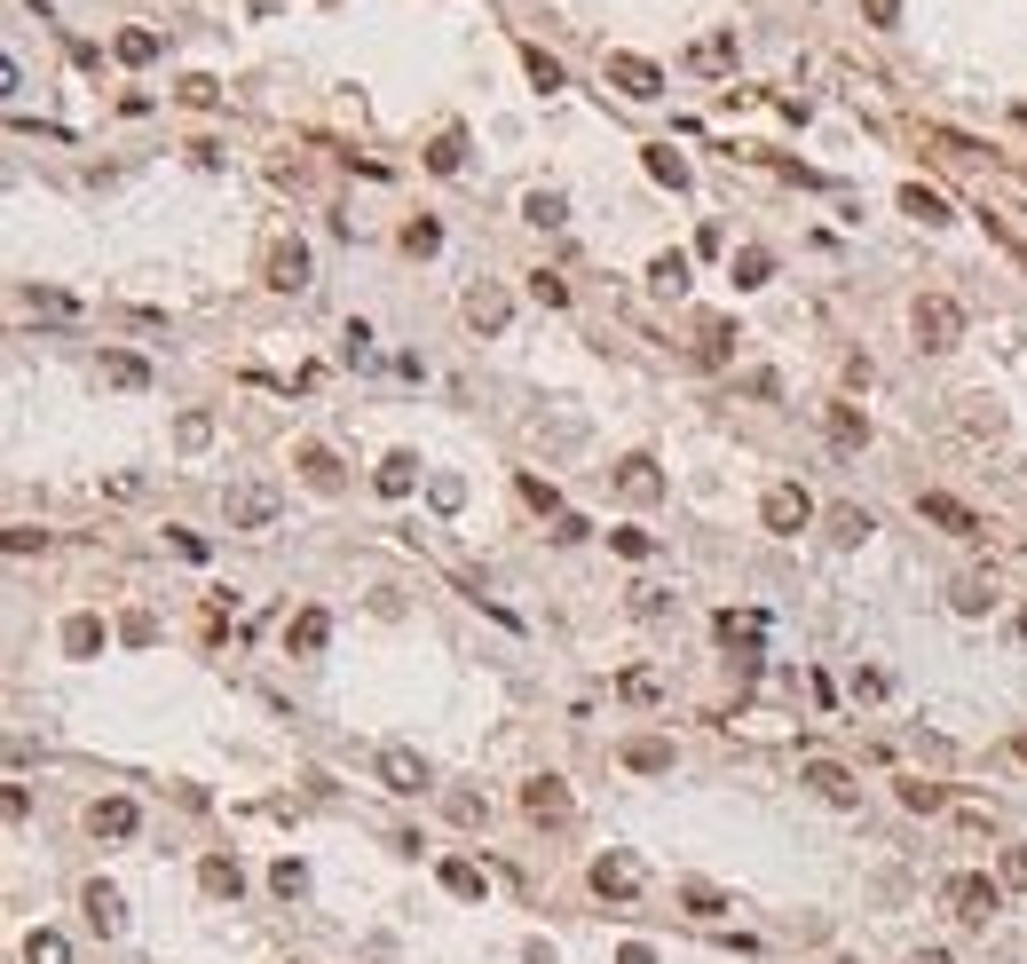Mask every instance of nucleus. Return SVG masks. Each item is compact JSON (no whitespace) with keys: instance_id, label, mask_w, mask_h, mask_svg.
Here are the masks:
<instances>
[{"instance_id":"7ed1b4c3","label":"nucleus","mask_w":1027,"mask_h":964,"mask_svg":"<svg viewBox=\"0 0 1027 964\" xmlns=\"http://www.w3.org/2000/svg\"><path fill=\"white\" fill-rule=\"evenodd\" d=\"M759 522L775 529V538H799V529L814 522V498L799 483H767V498H759Z\"/></svg>"},{"instance_id":"f8f14e48","label":"nucleus","mask_w":1027,"mask_h":964,"mask_svg":"<svg viewBox=\"0 0 1027 964\" xmlns=\"http://www.w3.org/2000/svg\"><path fill=\"white\" fill-rule=\"evenodd\" d=\"M458 309H467V324H475V332H506V324H514L506 285H467V301H458Z\"/></svg>"},{"instance_id":"4468645a","label":"nucleus","mask_w":1027,"mask_h":964,"mask_svg":"<svg viewBox=\"0 0 1027 964\" xmlns=\"http://www.w3.org/2000/svg\"><path fill=\"white\" fill-rule=\"evenodd\" d=\"M617 490L633 498V507H648V498H665V475H656V459H648V451L617 459Z\"/></svg>"},{"instance_id":"ea45409f","label":"nucleus","mask_w":1027,"mask_h":964,"mask_svg":"<svg viewBox=\"0 0 1027 964\" xmlns=\"http://www.w3.org/2000/svg\"><path fill=\"white\" fill-rule=\"evenodd\" d=\"M529 301L538 309H570V285H561L553 270H529Z\"/></svg>"},{"instance_id":"20e7f679","label":"nucleus","mask_w":1027,"mask_h":964,"mask_svg":"<svg viewBox=\"0 0 1027 964\" xmlns=\"http://www.w3.org/2000/svg\"><path fill=\"white\" fill-rule=\"evenodd\" d=\"M261 277H270L277 293H309V285H317V261H309L301 238H277L270 253H261Z\"/></svg>"},{"instance_id":"37998d69","label":"nucleus","mask_w":1027,"mask_h":964,"mask_svg":"<svg viewBox=\"0 0 1027 964\" xmlns=\"http://www.w3.org/2000/svg\"><path fill=\"white\" fill-rule=\"evenodd\" d=\"M522 63H529V87H538V95H553V87H561V63H553L546 48H522Z\"/></svg>"},{"instance_id":"4c0bfd02","label":"nucleus","mask_w":1027,"mask_h":964,"mask_svg":"<svg viewBox=\"0 0 1027 964\" xmlns=\"http://www.w3.org/2000/svg\"><path fill=\"white\" fill-rule=\"evenodd\" d=\"M24 964H72V941L40 925V933H24Z\"/></svg>"},{"instance_id":"0eeeda50","label":"nucleus","mask_w":1027,"mask_h":964,"mask_svg":"<svg viewBox=\"0 0 1027 964\" xmlns=\"http://www.w3.org/2000/svg\"><path fill=\"white\" fill-rule=\"evenodd\" d=\"M585 878H593V893H601V902H641V861L624 854V846H609Z\"/></svg>"},{"instance_id":"c03bdc74","label":"nucleus","mask_w":1027,"mask_h":964,"mask_svg":"<svg viewBox=\"0 0 1027 964\" xmlns=\"http://www.w3.org/2000/svg\"><path fill=\"white\" fill-rule=\"evenodd\" d=\"M617 688H624V704H656V688H665V680H656L648 664H633V673H624Z\"/></svg>"},{"instance_id":"c756f323","label":"nucleus","mask_w":1027,"mask_h":964,"mask_svg":"<svg viewBox=\"0 0 1027 964\" xmlns=\"http://www.w3.org/2000/svg\"><path fill=\"white\" fill-rule=\"evenodd\" d=\"M641 166H648V175L665 182V190H688V158H680L672 143H648V151H641Z\"/></svg>"},{"instance_id":"5fc2aeb1","label":"nucleus","mask_w":1027,"mask_h":964,"mask_svg":"<svg viewBox=\"0 0 1027 964\" xmlns=\"http://www.w3.org/2000/svg\"><path fill=\"white\" fill-rule=\"evenodd\" d=\"M861 16H870L877 32H893V24H901V0H861Z\"/></svg>"},{"instance_id":"de8ad7c7","label":"nucleus","mask_w":1027,"mask_h":964,"mask_svg":"<svg viewBox=\"0 0 1027 964\" xmlns=\"http://www.w3.org/2000/svg\"><path fill=\"white\" fill-rule=\"evenodd\" d=\"M427 498H435V514H458V507H467V483H458V475H435V483H427Z\"/></svg>"},{"instance_id":"f3484780","label":"nucleus","mask_w":1027,"mask_h":964,"mask_svg":"<svg viewBox=\"0 0 1027 964\" xmlns=\"http://www.w3.org/2000/svg\"><path fill=\"white\" fill-rule=\"evenodd\" d=\"M292 467H301V483H309V490H324V498L348 483V475H341V459L324 451V443H301V451H292Z\"/></svg>"},{"instance_id":"864d4df0","label":"nucleus","mask_w":1027,"mask_h":964,"mask_svg":"<svg viewBox=\"0 0 1027 964\" xmlns=\"http://www.w3.org/2000/svg\"><path fill=\"white\" fill-rule=\"evenodd\" d=\"M490 799H475V790H451V822H482Z\"/></svg>"},{"instance_id":"6e6d98bb","label":"nucleus","mask_w":1027,"mask_h":964,"mask_svg":"<svg viewBox=\"0 0 1027 964\" xmlns=\"http://www.w3.org/2000/svg\"><path fill=\"white\" fill-rule=\"evenodd\" d=\"M1004 885L1027 893V846H1004Z\"/></svg>"},{"instance_id":"393cba45","label":"nucleus","mask_w":1027,"mask_h":964,"mask_svg":"<svg viewBox=\"0 0 1027 964\" xmlns=\"http://www.w3.org/2000/svg\"><path fill=\"white\" fill-rule=\"evenodd\" d=\"M617 759H624L633 775H672V743H665V736H633Z\"/></svg>"},{"instance_id":"4be33fe9","label":"nucleus","mask_w":1027,"mask_h":964,"mask_svg":"<svg viewBox=\"0 0 1027 964\" xmlns=\"http://www.w3.org/2000/svg\"><path fill=\"white\" fill-rule=\"evenodd\" d=\"M324 641H333V617H324V609H301V617H285V648H292V656H317Z\"/></svg>"},{"instance_id":"cd10ccee","label":"nucleus","mask_w":1027,"mask_h":964,"mask_svg":"<svg viewBox=\"0 0 1027 964\" xmlns=\"http://www.w3.org/2000/svg\"><path fill=\"white\" fill-rule=\"evenodd\" d=\"M158 48H167V40H158L151 24H127L119 40H111V56H119V63H158Z\"/></svg>"},{"instance_id":"052dcab7","label":"nucleus","mask_w":1027,"mask_h":964,"mask_svg":"<svg viewBox=\"0 0 1027 964\" xmlns=\"http://www.w3.org/2000/svg\"><path fill=\"white\" fill-rule=\"evenodd\" d=\"M1012 633H1019V641H1027V609H1019V617H1012Z\"/></svg>"},{"instance_id":"dca6fc26","label":"nucleus","mask_w":1027,"mask_h":964,"mask_svg":"<svg viewBox=\"0 0 1027 964\" xmlns=\"http://www.w3.org/2000/svg\"><path fill=\"white\" fill-rule=\"evenodd\" d=\"M80 909H87V925H95V933H119V925H127V902H119V885H104V878H95L87 893H80Z\"/></svg>"},{"instance_id":"9b49d317","label":"nucleus","mask_w":1027,"mask_h":964,"mask_svg":"<svg viewBox=\"0 0 1027 964\" xmlns=\"http://www.w3.org/2000/svg\"><path fill=\"white\" fill-rule=\"evenodd\" d=\"M799 775H807V790H814L822 807H861V783H853V775L838 767V759H807Z\"/></svg>"},{"instance_id":"f704fd0d","label":"nucleus","mask_w":1027,"mask_h":964,"mask_svg":"<svg viewBox=\"0 0 1027 964\" xmlns=\"http://www.w3.org/2000/svg\"><path fill=\"white\" fill-rule=\"evenodd\" d=\"M680 902H688L695 917H727V909H736V902H727V893H719L712 878H680Z\"/></svg>"},{"instance_id":"a878e982","label":"nucleus","mask_w":1027,"mask_h":964,"mask_svg":"<svg viewBox=\"0 0 1027 964\" xmlns=\"http://www.w3.org/2000/svg\"><path fill=\"white\" fill-rule=\"evenodd\" d=\"M648 293H656V301H680V293H688V253H656L648 261Z\"/></svg>"},{"instance_id":"bb28decb","label":"nucleus","mask_w":1027,"mask_h":964,"mask_svg":"<svg viewBox=\"0 0 1027 964\" xmlns=\"http://www.w3.org/2000/svg\"><path fill=\"white\" fill-rule=\"evenodd\" d=\"M482 885H490V878L475 870L467 854H443V893H458V902H482Z\"/></svg>"},{"instance_id":"b1692460","label":"nucleus","mask_w":1027,"mask_h":964,"mask_svg":"<svg viewBox=\"0 0 1027 964\" xmlns=\"http://www.w3.org/2000/svg\"><path fill=\"white\" fill-rule=\"evenodd\" d=\"M736 341H743V332L727 324V317H704V324H695V364H727Z\"/></svg>"},{"instance_id":"f257e3e1","label":"nucleus","mask_w":1027,"mask_h":964,"mask_svg":"<svg viewBox=\"0 0 1027 964\" xmlns=\"http://www.w3.org/2000/svg\"><path fill=\"white\" fill-rule=\"evenodd\" d=\"M909 332H917V348L948 356L956 341H965V301H956V293H917V309H909Z\"/></svg>"},{"instance_id":"1a4fd4ad","label":"nucleus","mask_w":1027,"mask_h":964,"mask_svg":"<svg viewBox=\"0 0 1027 964\" xmlns=\"http://www.w3.org/2000/svg\"><path fill=\"white\" fill-rule=\"evenodd\" d=\"M601 72H609V87H617V95H633V104H656V95H665V72H656L648 56H624V48H617Z\"/></svg>"},{"instance_id":"8fccbe9b","label":"nucleus","mask_w":1027,"mask_h":964,"mask_svg":"<svg viewBox=\"0 0 1027 964\" xmlns=\"http://www.w3.org/2000/svg\"><path fill=\"white\" fill-rule=\"evenodd\" d=\"M609 546H617L624 561H648V554H656V538H648V529H609Z\"/></svg>"},{"instance_id":"e433bc0d","label":"nucleus","mask_w":1027,"mask_h":964,"mask_svg":"<svg viewBox=\"0 0 1027 964\" xmlns=\"http://www.w3.org/2000/svg\"><path fill=\"white\" fill-rule=\"evenodd\" d=\"M870 529H877V522H870V507H831V538H838V546H861Z\"/></svg>"},{"instance_id":"680f3d73","label":"nucleus","mask_w":1027,"mask_h":964,"mask_svg":"<svg viewBox=\"0 0 1027 964\" xmlns=\"http://www.w3.org/2000/svg\"><path fill=\"white\" fill-rule=\"evenodd\" d=\"M1012 751H1019V759H1027V727H1019V736H1012Z\"/></svg>"},{"instance_id":"f03ea898","label":"nucleus","mask_w":1027,"mask_h":964,"mask_svg":"<svg viewBox=\"0 0 1027 964\" xmlns=\"http://www.w3.org/2000/svg\"><path fill=\"white\" fill-rule=\"evenodd\" d=\"M941 902H948V917L965 925V933H988V917L1004 909V885H996V878H980V870H965V878H948Z\"/></svg>"},{"instance_id":"a211bd4d","label":"nucleus","mask_w":1027,"mask_h":964,"mask_svg":"<svg viewBox=\"0 0 1027 964\" xmlns=\"http://www.w3.org/2000/svg\"><path fill=\"white\" fill-rule=\"evenodd\" d=\"M822 427H831L838 451H861V443H870V412H861V404H822Z\"/></svg>"},{"instance_id":"c9c22d12","label":"nucleus","mask_w":1027,"mask_h":964,"mask_svg":"<svg viewBox=\"0 0 1027 964\" xmlns=\"http://www.w3.org/2000/svg\"><path fill=\"white\" fill-rule=\"evenodd\" d=\"M901 807H909V814H941V807H948V790H941V783H924V775H901Z\"/></svg>"},{"instance_id":"a19ab883","label":"nucleus","mask_w":1027,"mask_h":964,"mask_svg":"<svg viewBox=\"0 0 1027 964\" xmlns=\"http://www.w3.org/2000/svg\"><path fill=\"white\" fill-rule=\"evenodd\" d=\"M175 95H182L190 111H214V104H222V80H206V72H190V80H182Z\"/></svg>"},{"instance_id":"423d86ee","label":"nucleus","mask_w":1027,"mask_h":964,"mask_svg":"<svg viewBox=\"0 0 1027 964\" xmlns=\"http://www.w3.org/2000/svg\"><path fill=\"white\" fill-rule=\"evenodd\" d=\"M522 814L546 822V830H561V822L577 814V799H570V783H561V775H529L522 783Z\"/></svg>"},{"instance_id":"7c9ffc66","label":"nucleus","mask_w":1027,"mask_h":964,"mask_svg":"<svg viewBox=\"0 0 1027 964\" xmlns=\"http://www.w3.org/2000/svg\"><path fill=\"white\" fill-rule=\"evenodd\" d=\"M688 63L695 72H727V63H736V32H704V40L688 48Z\"/></svg>"},{"instance_id":"72a5a7b5","label":"nucleus","mask_w":1027,"mask_h":964,"mask_svg":"<svg viewBox=\"0 0 1027 964\" xmlns=\"http://www.w3.org/2000/svg\"><path fill=\"white\" fill-rule=\"evenodd\" d=\"M727 277H736L743 293H751V285H767V277H775V253H767V246H743L736 261H727Z\"/></svg>"},{"instance_id":"49530a36","label":"nucleus","mask_w":1027,"mask_h":964,"mask_svg":"<svg viewBox=\"0 0 1027 964\" xmlns=\"http://www.w3.org/2000/svg\"><path fill=\"white\" fill-rule=\"evenodd\" d=\"M175 443H182V451H206V443H214V419H206V412H182Z\"/></svg>"},{"instance_id":"58836bf2","label":"nucleus","mask_w":1027,"mask_h":964,"mask_svg":"<svg viewBox=\"0 0 1027 964\" xmlns=\"http://www.w3.org/2000/svg\"><path fill=\"white\" fill-rule=\"evenodd\" d=\"M404 253H419V261H427V253H443V222H427V214H419V222H404Z\"/></svg>"},{"instance_id":"09e8293b","label":"nucleus","mask_w":1027,"mask_h":964,"mask_svg":"<svg viewBox=\"0 0 1027 964\" xmlns=\"http://www.w3.org/2000/svg\"><path fill=\"white\" fill-rule=\"evenodd\" d=\"M522 498H529L538 514H570V507H561V490H553L546 475H522Z\"/></svg>"},{"instance_id":"603ef678","label":"nucleus","mask_w":1027,"mask_h":964,"mask_svg":"<svg viewBox=\"0 0 1027 964\" xmlns=\"http://www.w3.org/2000/svg\"><path fill=\"white\" fill-rule=\"evenodd\" d=\"M348 364H372V324L348 317Z\"/></svg>"},{"instance_id":"6e6552de","label":"nucleus","mask_w":1027,"mask_h":964,"mask_svg":"<svg viewBox=\"0 0 1027 964\" xmlns=\"http://www.w3.org/2000/svg\"><path fill=\"white\" fill-rule=\"evenodd\" d=\"M380 783L395 790V799H419V790L435 783V767H427L411 743H387V751H380Z\"/></svg>"},{"instance_id":"6ab92c4d","label":"nucleus","mask_w":1027,"mask_h":964,"mask_svg":"<svg viewBox=\"0 0 1027 964\" xmlns=\"http://www.w3.org/2000/svg\"><path fill=\"white\" fill-rule=\"evenodd\" d=\"M198 885H206L214 902H238V893H246V870H238V854H206V861H198Z\"/></svg>"},{"instance_id":"79ce46f5","label":"nucleus","mask_w":1027,"mask_h":964,"mask_svg":"<svg viewBox=\"0 0 1027 964\" xmlns=\"http://www.w3.org/2000/svg\"><path fill=\"white\" fill-rule=\"evenodd\" d=\"M119 641H127V648H151V641H158V617H151V609H127V617H119Z\"/></svg>"},{"instance_id":"c85d7f7f","label":"nucleus","mask_w":1027,"mask_h":964,"mask_svg":"<svg viewBox=\"0 0 1027 964\" xmlns=\"http://www.w3.org/2000/svg\"><path fill=\"white\" fill-rule=\"evenodd\" d=\"M901 214H909V222H924V229H941V222H948V198H941V190H924V182H909V190H901Z\"/></svg>"},{"instance_id":"2eb2a0df","label":"nucleus","mask_w":1027,"mask_h":964,"mask_svg":"<svg viewBox=\"0 0 1027 964\" xmlns=\"http://www.w3.org/2000/svg\"><path fill=\"white\" fill-rule=\"evenodd\" d=\"M95 372H104V388H119V395H143V388H151V364H143L135 348H104Z\"/></svg>"},{"instance_id":"bf43d9fd","label":"nucleus","mask_w":1027,"mask_h":964,"mask_svg":"<svg viewBox=\"0 0 1027 964\" xmlns=\"http://www.w3.org/2000/svg\"><path fill=\"white\" fill-rule=\"evenodd\" d=\"M901 964H956V956H948V949H909Z\"/></svg>"},{"instance_id":"473e14b6","label":"nucleus","mask_w":1027,"mask_h":964,"mask_svg":"<svg viewBox=\"0 0 1027 964\" xmlns=\"http://www.w3.org/2000/svg\"><path fill=\"white\" fill-rule=\"evenodd\" d=\"M522 222L561 229V222H570V198H561V190H529V198H522Z\"/></svg>"},{"instance_id":"412c9836","label":"nucleus","mask_w":1027,"mask_h":964,"mask_svg":"<svg viewBox=\"0 0 1027 964\" xmlns=\"http://www.w3.org/2000/svg\"><path fill=\"white\" fill-rule=\"evenodd\" d=\"M56 641H63V656H104V641H111V633H104V617H95V609H80V617H63V633H56Z\"/></svg>"},{"instance_id":"39448f33","label":"nucleus","mask_w":1027,"mask_h":964,"mask_svg":"<svg viewBox=\"0 0 1027 964\" xmlns=\"http://www.w3.org/2000/svg\"><path fill=\"white\" fill-rule=\"evenodd\" d=\"M277 507H285V498H277V483H238V490L222 498L229 529H270V522H277Z\"/></svg>"},{"instance_id":"4d7b16f0","label":"nucleus","mask_w":1027,"mask_h":964,"mask_svg":"<svg viewBox=\"0 0 1027 964\" xmlns=\"http://www.w3.org/2000/svg\"><path fill=\"white\" fill-rule=\"evenodd\" d=\"M40 546H48V529H24V522L9 529V554H40Z\"/></svg>"},{"instance_id":"5701e85b","label":"nucleus","mask_w":1027,"mask_h":964,"mask_svg":"<svg viewBox=\"0 0 1027 964\" xmlns=\"http://www.w3.org/2000/svg\"><path fill=\"white\" fill-rule=\"evenodd\" d=\"M372 490H380V498H411V490H419V459H411V451H387L380 475H372Z\"/></svg>"},{"instance_id":"2f4dec72","label":"nucleus","mask_w":1027,"mask_h":964,"mask_svg":"<svg viewBox=\"0 0 1027 964\" xmlns=\"http://www.w3.org/2000/svg\"><path fill=\"white\" fill-rule=\"evenodd\" d=\"M427 166H435V175H458V166H467V127H443V135L427 143Z\"/></svg>"},{"instance_id":"9d476101","label":"nucleus","mask_w":1027,"mask_h":964,"mask_svg":"<svg viewBox=\"0 0 1027 964\" xmlns=\"http://www.w3.org/2000/svg\"><path fill=\"white\" fill-rule=\"evenodd\" d=\"M917 514L933 522V529H948V538H980V529H988L965 498H948V490H917Z\"/></svg>"},{"instance_id":"ddd939ff","label":"nucleus","mask_w":1027,"mask_h":964,"mask_svg":"<svg viewBox=\"0 0 1027 964\" xmlns=\"http://www.w3.org/2000/svg\"><path fill=\"white\" fill-rule=\"evenodd\" d=\"M87 830H95V838H135V830H143V807H135V799H95V807H87Z\"/></svg>"},{"instance_id":"13d9d810","label":"nucleus","mask_w":1027,"mask_h":964,"mask_svg":"<svg viewBox=\"0 0 1027 964\" xmlns=\"http://www.w3.org/2000/svg\"><path fill=\"white\" fill-rule=\"evenodd\" d=\"M617 964H656V949H648V941H624V949H617Z\"/></svg>"},{"instance_id":"3c124183","label":"nucleus","mask_w":1027,"mask_h":964,"mask_svg":"<svg viewBox=\"0 0 1027 964\" xmlns=\"http://www.w3.org/2000/svg\"><path fill=\"white\" fill-rule=\"evenodd\" d=\"M885 688H893V680L877 673V664H861V673H853V695H861V704H877V695H885Z\"/></svg>"},{"instance_id":"a18cd8bd","label":"nucleus","mask_w":1027,"mask_h":964,"mask_svg":"<svg viewBox=\"0 0 1027 964\" xmlns=\"http://www.w3.org/2000/svg\"><path fill=\"white\" fill-rule=\"evenodd\" d=\"M270 885L285 893V902H301V893H309V870H301V861H292V854H285V861H277V870H270Z\"/></svg>"},{"instance_id":"aec40b11","label":"nucleus","mask_w":1027,"mask_h":964,"mask_svg":"<svg viewBox=\"0 0 1027 964\" xmlns=\"http://www.w3.org/2000/svg\"><path fill=\"white\" fill-rule=\"evenodd\" d=\"M948 609H956V617H988V609H996V578L965 570V578L948 585Z\"/></svg>"}]
</instances>
